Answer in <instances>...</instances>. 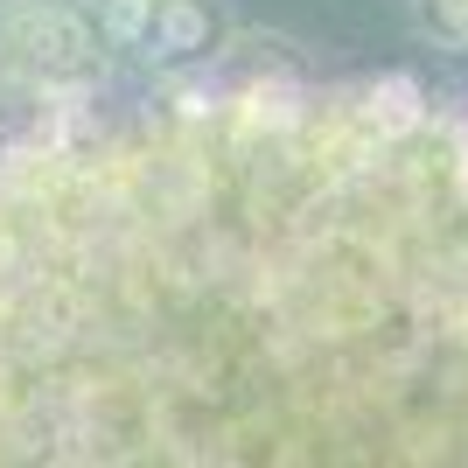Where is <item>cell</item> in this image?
Here are the masks:
<instances>
[{
	"label": "cell",
	"instance_id": "6da1fadb",
	"mask_svg": "<svg viewBox=\"0 0 468 468\" xmlns=\"http://www.w3.org/2000/svg\"><path fill=\"white\" fill-rule=\"evenodd\" d=\"M0 468H468V98L42 105L0 147Z\"/></svg>",
	"mask_w": 468,
	"mask_h": 468
},
{
	"label": "cell",
	"instance_id": "7a4b0ae2",
	"mask_svg": "<svg viewBox=\"0 0 468 468\" xmlns=\"http://www.w3.org/2000/svg\"><path fill=\"white\" fill-rule=\"evenodd\" d=\"M105 78H112V57L84 0H0V84L63 105V98L105 91Z\"/></svg>",
	"mask_w": 468,
	"mask_h": 468
},
{
	"label": "cell",
	"instance_id": "3957f363",
	"mask_svg": "<svg viewBox=\"0 0 468 468\" xmlns=\"http://www.w3.org/2000/svg\"><path fill=\"white\" fill-rule=\"evenodd\" d=\"M224 49H231V15H224V0H161L154 57H147V70H168V78H203Z\"/></svg>",
	"mask_w": 468,
	"mask_h": 468
},
{
	"label": "cell",
	"instance_id": "277c9868",
	"mask_svg": "<svg viewBox=\"0 0 468 468\" xmlns=\"http://www.w3.org/2000/svg\"><path fill=\"white\" fill-rule=\"evenodd\" d=\"M91 7V28L105 42V57L112 63H140L154 57V21H161V0H84Z\"/></svg>",
	"mask_w": 468,
	"mask_h": 468
},
{
	"label": "cell",
	"instance_id": "5b68a950",
	"mask_svg": "<svg viewBox=\"0 0 468 468\" xmlns=\"http://www.w3.org/2000/svg\"><path fill=\"white\" fill-rule=\"evenodd\" d=\"M412 15H420V28H427L433 42L468 49V0H412Z\"/></svg>",
	"mask_w": 468,
	"mask_h": 468
}]
</instances>
